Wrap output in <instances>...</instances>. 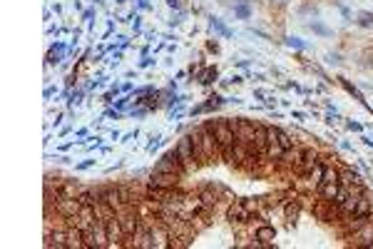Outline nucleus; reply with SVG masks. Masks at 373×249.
Returning <instances> with one entry per match:
<instances>
[{
	"instance_id": "obj_1",
	"label": "nucleus",
	"mask_w": 373,
	"mask_h": 249,
	"mask_svg": "<svg viewBox=\"0 0 373 249\" xmlns=\"http://www.w3.org/2000/svg\"><path fill=\"white\" fill-rule=\"evenodd\" d=\"M212 130H214L217 145H219L227 155H232V147H234V140H237L232 122H224V120H222V122H214V125H212Z\"/></svg>"
},
{
	"instance_id": "obj_2",
	"label": "nucleus",
	"mask_w": 373,
	"mask_h": 249,
	"mask_svg": "<svg viewBox=\"0 0 373 249\" xmlns=\"http://www.w3.org/2000/svg\"><path fill=\"white\" fill-rule=\"evenodd\" d=\"M177 150H179V157H182V165L189 169L192 165H194V157H197V150H194V142H192V135L189 137H182L179 140V145H177Z\"/></svg>"
},
{
	"instance_id": "obj_3",
	"label": "nucleus",
	"mask_w": 373,
	"mask_h": 249,
	"mask_svg": "<svg viewBox=\"0 0 373 249\" xmlns=\"http://www.w3.org/2000/svg\"><path fill=\"white\" fill-rule=\"evenodd\" d=\"M232 127H234V135H237V140H239L242 145H247V142H254L256 125H249V122L239 120V122H232Z\"/></svg>"
},
{
	"instance_id": "obj_4",
	"label": "nucleus",
	"mask_w": 373,
	"mask_h": 249,
	"mask_svg": "<svg viewBox=\"0 0 373 249\" xmlns=\"http://www.w3.org/2000/svg\"><path fill=\"white\" fill-rule=\"evenodd\" d=\"M177 184V174H164V172H152L149 187H159V189H172Z\"/></svg>"
},
{
	"instance_id": "obj_5",
	"label": "nucleus",
	"mask_w": 373,
	"mask_h": 249,
	"mask_svg": "<svg viewBox=\"0 0 373 249\" xmlns=\"http://www.w3.org/2000/svg\"><path fill=\"white\" fill-rule=\"evenodd\" d=\"M122 237H124V229H122L120 219H117V217H112V219L107 222V242H110V247H117Z\"/></svg>"
},
{
	"instance_id": "obj_6",
	"label": "nucleus",
	"mask_w": 373,
	"mask_h": 249,
	"mask_svg": "<svg viewBox=\"0 0 373 249\" xmlns=\"http://www.w3.org/2000/svg\"><path fill=\"white\" fill-rule=\"evenodd\" d=\"M368 214H371V202L361 194L358 202H356V207H353V212H351V219H366Z\"/></svg>"
},
{
	"instance_id": "obj_7",
	"label": "nucleus",
	"mask_w": 373,
	"mask_h": 249,
	"mask_svg": "<svg viewBox=\"0 0 373 249\" xmlns=\"http://www.w3.org/2000/svg\"><path fill=\"white\" fill-rule=\"evenodd\" d=\"M229 219H232V222H234V219H237V222H247V219H249V209H247L244 199H239L237 204L229 207Z\"/></svg>"
},
{
	"instance_id": "obj_8",
	"label": "nucleus",
	"mask_w": 373,
	"mask_h": 249,
	"mask_svg": "<svg viewBox=\"0 0 373 249\" xmlns=\"http://www.w3.org/2000/svg\"><path fill=\"white\" fill-rule=\"evenodd\" d=\"M120 224H122V229H124V237H132V234L137 232V227H139L132 212H127V214H122V219H120Z\"/></svg>"
},
{
	"instance_id": "obj_9",
	"label": "nucleus",
	"mask_w": 373,
	"mask_h": 249,
	"mask_svg": "<svg viewBox=\"0 0 373 249\" xmlns=\"http://www.w3.org/2000/svg\"><path fill=\"white\" fill-rule=\"evenodd\" d=\"M338 187H341L338 182H326V184H318V192L326 202H333V197L338 194Z\"/></svg>"
},
{
	"instance_id": "obj_10",
	"label": "nucleus",
	"mask_w": 373,
	"mask_h": 249,
	"mask_svg": "<svg viewBox=\"0 0 373 249\" xmlns=\"http://www.w3.org/2000/svg\"><path fill=\"white\" fill-rule=\"evenodd\" d=\"M256 239H259L261 244H271V242L276 239V229L264 224V227H259V229H256Z\"/></svg>"
},
{
	"instance_id": "obj_11",
	"label": "nucleus",
	"mask_w": 373,
	"mask_h": 249,
	"mask_svg": "<svg viewBox=\"0 0 373 249\" xmlns=\"http://www.w3.org/2000/svg\"><path fill=\"white\" fill-rule=\"evenodd\" d=\"M274 135H276V142H279V145H281V147H284L286 152H289V150H294V140H291V137H289V135H286L284 130L274 127Z\"/></svg>"
},
{
	"instance_id": "obj_12",
	"label": "nucleus",
	"mask_w": 373,
	"mask_h": 249,
	"mask_svg": "<svg viewBox=\"0 0 373 249\" xmlns=\"http://www.w3.org/2000/svg\"><path fill=\"white\" fill-rule=\"evenodd\" d=\"M301 160H304V162H301V172H311V167H313V165L318 162V160H316V152H313V150H306V152L301 155Z\"/></svg>"
},
{
	"instance_id": "obj_13",
	"label": "nucleus",
	"mask_w": 373,
	"mask_h": 249,
	"mask_svg": "<svg viewBox=\"0 0 373 249\" xmlns=\"http://www.w3.org/2000/svg\"><path fill=\"white\" fill-rule=\"evenodd\" d=\"M254 142H256L259 147H266V145H269V127H261V125H256Z\"/></svg>"
},
{
	"instance_id": "obj_14",
	"label": "nucleus",
	"mask_w": 373,
	"mask_h": 249,
	"mask_svg": "<svg viewBox=\"0 0 373 249\" xmlns=\"http://www.w3.org/2000/svg\"><path fill=\"white\" fill-rule=\"evenodd\" d=\"M323 172H326V167H323L321 162H316V165L311 167V172H309V174H311V179H313L316 184H321V179H323Z\"/></svg>"
},
{
	"instance_id": "obj_15",
	"label": "nucleus",
	"mask_w": 373,
	"mask_h": 249,
	"mask_svg": "<svg viewBox=\"0 0 373 249\" xmlns=\"http://www.w3.org/2000/svg\"><path fill=\"white\" fill-rule=\"evenodd\" d=\"M326 182H338V172H336V169H326V172H323L321 184H326Z\"/></svg>"
},
{
	"instance_id": "obj_16",
	"label": "nucleus",
	"mask_w": 373,
	"mask_h": 249,
	"mask_svg": "<svg viewBox=\"0 0 373 249\" xmlns=\"http://www.w3.org/2000/svg\"><path fill=\"white\" fill-rule=\"evenodd\" d=\"M286 217H289V219H291V217L296 219V217H299V207H296V204H294V207L289 204V207H286Z\"/></svg>"
},
{
	"instance_id": "obj_17",
	"label": "nucleus",
	"mask_w": 373,
	"mask_h": 249,
	"mask_svg": "<svg viewBox=\"0 0 373 249\" xmlns=\"http://www.w3.org/2000/svg\"><path fill=\"white\" fill-rule=\"evenodd\" d=\"M361 25H373V15H368V13H361Z\"/></svg>"
},
{
	"instance_id": "obj_18",
	"label": "nucleus",
	"mask_w": 373,
	"mask_h": 249,
	"mask_svg": "<svg viewBox=\"0 0 373 249\" xmlns=\"http://www.w3.org/2000/svg\"><path fill=\"white\" fill-rule=\"evenodd\" d=\"M289 45H296V48H304V43H301L299 38H291V40H289Z\"/></svg>"
},
{
	"instance_id": "obj_19",
	"label": "nucleus",
	"mask_w": 373,
	"mask_h": 249,
	"mask_svg": "<svg viewBox=\"0 0 373 249\" xmlns=\"http://www.w3.org/2000/svg\"><path fill=\"white\" fill-rule=\"evenodd\" d=\"M348 127H351V130H356V132H361V125H358V122H348Z\"/></svg>"
}]
</instances>
